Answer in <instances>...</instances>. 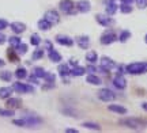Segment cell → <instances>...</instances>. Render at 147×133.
<instances>
[{"instance_id": "cell-31", "label": "cell", "mask_w": 147, "mask_h": 133, "mask_svg": "<svg viewBox=\"0 0 147 133\" xmlns=\"http://www.w3.org/2000/svg\"><path fill=\"white\" fill-rule=\"evenodd\" d=\"M11 78H12V74L8 72V71H4V72H0V79L4 80V82H10Z\"/></svg>"}, {"instance_id": "cell-30", "label": "cell", "mask_w": 147, "mask_h": 133, "mask_svg": "<svg viewBox=\"0 0 147 133\" xmlns=\"http://www.w3.org/2000/svg\"><path fill=\"white\" fill-rule=\"evenodd\" d=\"M27 52V45L26 43H19L18 46H16V53L18 54H25Z\"/></svg>"}, {"instance_id": "cell-38", "label": "cell", "mask_w": 147, "mask_h": 133, "mask_svg": "<svg viewBox=\"0 0 147 133\" xmlns=\"http://www.w3.org/2000/svg\"><path fill=\"white\" fill-rule=\"evenodd\" d=\"M7 26H8V22L5 21V19H0V31L7 29Z\"/></svg>"}, {"instance_id": "cell-26", "label": "cell", "mask_w": 147, "mask_h": 133, "mask_svg": "<svg viewBox=\"0 0 147 133\" xmlns=\"http://www.w3.org/2000/svg\"><path fill=\"white\" fill-rule=\"evenodd\" d=\"M15 76L16 78H18V79H25V78H26L27 76V72H26V69L25 68H18L15 71Z\"/></svg>"}, {"instance_id": "cell-10", "label": "cell", "mask_w": 147, "mask_h": 133, "mask_svg": "<svg viewBox=\"0 0 147 133\" xmlns=\"http://www.w3.org/2000/svg\"><path fill=\"white\" fill-rule=\"evenodd\" d=\"M11 30L15 33V34H22V33L26 30V25L22 23V22H12L11 23Z\"/></svg>"}, {"instance_id": "cell-41", "label": "cell", "mask_w": 147, "mask_h": 133, "mask_svg": "<svg viewBox=\"0 0 147 133\" xmlns=\"http://www.w3.org/2000/svg\"><path fill=\"white\" fill-rule=\"evenodd\" d=\"M121 1H123V3H125V4H132L135 0H121Z\"/></svg>"}, {"instance_id": "cell-21", "label": "cell", "mask_w": 147, "mask_h": 133, "mask_svg": "<svg viewBox=\"0 0 147 133\" xmlns=\"http://www.w3.org/2000/svg\"><path fill=\"white\" fill-rule=\"evenodd\" d=\"M11 94H12V88H11V87H1V88H0V98H1V99L10 98Z\"/></svg>"}, {"instance_id": "cell-37", "label": "cell", "mask_w": 147, "mask_h": 133, "mask_svg": "<svg viewBox=\"0 0 147 133\" xmlns=\"http://www.w3.org/2000/svg\"><path fill=\"white\" fill-rule=\"evenodd\" d=\"M42 56H44V52H42V50H40V49H37L36 52L33 53V59H34V60H38V59H41Z\"/></svg>"}, {"instance_id": "cell-44", "label": "cell", "mask_w": 147, "mask_h": 133, "mask_svg": "<svg viewBox=\"0 0 147 133\" xmlns=\"http://www.w3.org/2000/svg\"><path fill=\"white\" fill-rule=\"evenodd\" d=\"M142 107H143V110H146V112H147V102L142 103Z\"/></svg>"}, {"instance_id": "cell-1", "label": "cell", "mask_w": 147, "mask_h": 133, "mask_svg": "<svg viewBox=\"0 0 147 133\" xmlns=\"http://www.w3.org/2000/svg\"><path fill=\"white\" fill-rule=\"evenodd\" d=\"M146 71L147 64H144V63H132V64L125 67V72H128L129 75H140L144 74Z\"/></svg>"}, {"instance_id": "cell-9", "label": "cell", "mask_w": 147, "mask_h": 133, "mask_svg": "<svg viewBox=\"0 0 147 133\" xmlns=\"http://www.w3.org/2000/svg\"><path fill=\"white\" fill-rule=\"evenodd\" d=\"M76 8H78L79 12L86 14V12H89L91 10V4H90V1H87V0H79L78 3H76Z\"/></svg>"}, {"instance_id": "cell-25", "label": "cell", "mask_w": 147, "mask_h": 133, "mask_svg": "<svg viewBox=\"0 0 147 133\" xmlns=\"http://www.w3.org/2000/svg\"><path fill=\"white\" fill-rule=\"evenodd\" d=\"M45 74H47V72H45V69L41 68V67H36V68L33 69V75H34V76H37L38 79H40V78H44V76H45Z\"/></svg>"}, {"instance_id": "cell-12", "label": "cell", "mask_w": 147, "mask_h": 133, "mask_svg": "<svg viewBox=\"0 0 147 133\" xmlns=\"http://www.w3.org/2000/svg\"><path fill=\"white\" fill-rule=\"evenodd\" d=\"M95 19H97V22H98L100 25H102V26H105V27L110 26V25L113 23V21H112L110 18H108V16H105V15H101V14H98Z\"/></svg>"}, {"instance_id": "cell-46", "label": "cell", "mask_w": 147, "mask_h": 133, "mask_svg": "<svg viewBox=\"0 0 147 133\" xmlns=\"http://www.w3.org/2000/svg\"><path fill=\"white\" fill-rule=\"evenodd\" d=\"M112 1H116V0H105V4L106 3H112Z\"/></svg>"}, {"instance_id": "cell-8", "label": "cell", "mask_w": 147, "mask_h": 133, "mask_svg": "<svg viewBox=\"0 0 147 133\" xmlns=\"http://www.w3.org/2000/svg\"><path fill=\"white\" fill-rule=\"evenodd\" d=\"M74 8V3L72 0H61L60 1V10L64 14H71Z\"/></svg>"}, {"instance_id": "cell-45", "label": "cell", "mask_w": 147, "mask_h": 133, "mask_svg": "<svg viewBox=\"0 0 147 133\" xmlns=\"http://www.w3.org/2000/svg\"><path fill=\"white\" fill-rule=\"evenodd\" d=\"M3 65H4V61H3V60L0 59V68H1V67H3Z\"/></svg>"}, {"instance_id": "cell-14", "label": "cell", "mask_w": 147, "mask_h": 133, "mask_svg": "<svg viewBox=\"0 0 147 133\" xmlns=\"http://www.w3.org/2000/svg\"><path fill=\"white\" fill-rule=\"evenodd\" d=\"M86 82L89 83V84H93V86H100L102 83V80L94 74H90L87 78H86Z\"/></svg>"}, {"instance_id": "cell-35", "label": "cell", "mask_w": 147, "mask_h": 133, "mask_svg": "<svg viewBox=\"0 0 147 133\" xmlns=\"http://www.w3.org/2000/svg\"><path fill=\"white\" fill-rule=\"evenodd\" d=\"M135 3H136L138 8H140V10L147 8V0H135Z\"/></svg>"}, {"instance_id": "cell-32", "label": "cell", "mask_w": 147, "mask_h": 133, "mask_svg": "<svg viewBox=\"0 0 147 133\" xmlns=\"http://www.w3.org/2000/svg\"><path fill=\"white\" fill-rule=\"evenodd\" d=\"M120 10L123 14H129V12H132V7L131 4H125V3H123V4L120 5Z\"/></svg>"}, {"instance_id": "cell-13", "label": "cell", "mask_w": 147, "mask_h": 133, "mask_svg": "<svg viewBox=\"0 0 147 133\" xmlns=\"http://www.w3.org/2000/svg\"><path fill=\"white\" fill-rule=\"evenodd\" d=\"M101 64H102V67H105V68H108V69L116 68V63L112 59L106 57V56H104V57L101 59Z\"/></svg>"}, {"instance_id": "cell-22", "label": "cell", "mask_w": 147, "mask_h": 133, "mask_svg": "<svg viewBox=\"0 0 147 133\" xmlns=\"http://www.w3.org/2000/svg\"><path fill=\"white\" fill-rule=\"evenodd\" d=\"M51 26H52V23H51V22H48L45 18L38 22V29H40V30H42V31H47V30H49V29H51Z\"/></svg>"}, {"instance_id": "cell-6", "label": "cell", "mask_w": 147, "mask_h": 133, "mask_svg": "<svg viewBox=\"0 0 147 133\" xmlns=\"http://www.w3.org/2000/svg\"><path fill=\"white\" fill-rule=\"evenodd\" d=\"M121 124H123V125H127L128 128H132V129H139L143 125V122H140L139 120H135V118H127V120H123Z\"/></svg>"}, {"instance_id": "cell-16", "label": "cell", "mask_w": 147, "mask_h": 133, "mask_svg": "<svg viewBox=\"0 0 147 133\" xmlns=\"http://www.w3.org/2000/svg\"><path fill=\"white\" fill-rule=\"evenodd\" d=\"M76 41H78V45L82 49H87L90 46V39L87 35H82V37H79Z\"/></svg>"}, {"instance_id": "cell-43", "label": "cell", "mask_w": 147, "mask_h": 133, "mask_svg": "<svg viewBox=\"0 0 147 133\" xmlns=\"http://www.w3.org/2000/svg\"><path fill=\"white\" fill-rule=\"evenodd\" d=\"M45 46H47V48L51 50V49H52V43H51V42H47V43H45Z\"/></svg>"}, {"instance_id": "cell-42", "label": "cell", "mask_w": 147, "mask_h": 133, "mask_svg": "<svg viewBox=\"0 0 147 133\" xmlns=\"http://www.w3.org/2000/svg\"><path fill=\"white\" fill-rule=\"evenodd\" d=\"M65 132L67 133H78V130H76V129H67Z\"/></svg>"}, {"instance_id": "cell-2", "label": "cell", "mask_w": 147, "mask_h": 133, "mask_svg": "<svg viewBox=\"0 0 147 133\" xmlns=\"http://www.w3.org/2000/svg\"><path fill=\"white\" fill-rule=\"evenodd\" d=\"M98 98L102 102H110L116 98V94L109 88H102V90L98 91Z\"/></svg>"}, {"instance_id": "cell-23", "label": "cell", "mask_w": 147, "mask_h": 133, "mask_svg": "<svg viewBox=\"0 0 147 133\" xmlns=\"http://www.w3.org/2000/svg\"><path fill=\"white\" fill-rule=\"evenodd\" d=\"M97 60H98V54L95 53L94 50H93V52H89V53L86 54V61H89L90 64H94Z\"/></svg>"}, {"instance_id": "cell-24", "label": "cell", "mask_w": 147, "mask_h": 133, "mask_svg": "<svg viewBox=\"0 0 147 133\" xmlns=\"http://www.w3.org/2000/svg\"><path fill=\"white\" fill-rule=\"evenodd\" d=\"M59 74H60V76H67V75L71 74V71H69L68 65H65V64L59 65Z\"/></svg>"}, {"instance_id": "cell-27", "label": "cell", "mask_w": 147, "mask_h": 133, "mask_svg": "<svg viewBox=\"0 0 147 133\" xmlns=\"http://www.w3.org/2000/svg\"><path fill=\"white\" fill-rule=\"evenodd\" d=\"M131 38V31H128V30H124V31H121L120 37H119V39H120L121 42H127L128 39Z\"/></svg>"}, {"instance_id": "cell-39", "label": "cell", "mask_w": 147, "mask_h": 133, "mask_svg": "<svg viewBox=\"0 0 147 133\" xmlns=\"http://www.w3.org/2000/svg\"><path fill=\"white\" fill-rule=\"evenodd\" d=\"M86 71H89L90 74H94V72H97V68H95V67H93V65H89V67L86 68Z\"/></svg>"}, {"instance_id": "cell-15", "label": "cell", "mask_w": 147, "mask_h": 133, "mask_svg": "<svg viewBox=\"0 0 147 133\" xmlns=\"http://www.w3.org/2000/svg\"><path fill=\"white\" fill-rule=\"evenodd\" d=\"M49 60L53 61V63H60V61H61V54L59 53L57 50L51 49V50H49Z\"/></svg>"}, {"instance_id": "cell-17", "label": "cell", "mask_w": 147, "mask_h": 133, "mask_svg": "<svg viewBox=\"0 0 147 133\" xmlns=\"http://www.w3.org/2000/svg\"><path fill=\"white\" fill-rule=\"evenodd\" d=\"M108 109H109L110 112L117 113V114H127V109L125 107H123V106H120V105H109Z\"/></svg>"}, {"instance_id": "cell-11", "label": "cell", "mask_w": 147, "mask_h": 133, "mask_svg": "<svg viewBox=\"0 0 147 133\" xmlns=\"http://www.w3.org/2000/svg\"><path fill=\"white\" fill-rule=\"evenodd\" d=\"M56 41H57V43H60V45H65V46H71V45H74V39L72 38L67 37V35H57L56 37Z\"/></svg>"}, {"instance_id": "cell-20", "label": "cell", "mask_w": 147, "mask_h": 133, "mask_svg": "<svg viewBox=\"0 0 147 133\" xmlns=\"http://www.w3.org/2000/svg\"><path fill=\"white\" fill-rule=\"evenodd\" d=\"M86 74V68L84 67H80V65H75L71 71V75L72 76H82V75Z\"/></svg>"}, {"instance_id": "cell-47", "label": "cell", "mask_w": 147, "mask_h": 133, "mask_svg": "<svg viewBox=\"0 0 147 133\" xmlns=\"http://www.w3.org/2000/svg\"><path fill=\"white\" fill-rule=\"evenodd\" d=\"M144 42L147 43V34H146V37H144Z\"/></svg>"}, {"instance_id": "cell-29", "label": "cell", "mask_w": 147, "mask_h": 133, "mask_svg": "<svg viewBox=\"0 0 147 133\" xmlns=\"http://www.w3.org/2000/svg\"><path fill=\"white\" fill-rule=\"evenodd\" d=\"M0 116L1 117H12L14 116V110H11V109H0Z\"/></svg>"}, {"instance_id": "cell-7", "label": "cell", "mask_w": 147, "mask_h": 133, "mask_svg": "<svg viewBox=\"0 0 147 133\" xmlns=\"http://www.w3.org/2000/svg\"><path fill=\"white\" fill-rule=\"evenodd\" d=\"M45 19H47L48 22H51L52 25H55V23H59V21H60V16H59L57 11L55 10H49L45 12Z\"/></svg>"}, {"instance_id": "cell-40", "label": "cell", "mask_w": 147, "mask_h": 133, "mask_svg": "<svg viewBox=\"0 0 147 133\" xmlns=\"http://www.w3.org/2000/svg\"><path fill=\"white\" fill-rule=\"evenodd\" d=\"M5 41V35L4 34H1V33H0V43H3Z\"/></svg>"}, {"instance_id": "cell-34", "label": "cell", "mask_w": 147, "mask_h": 133, "mask_svg": "<svg viewBox=\"0 0 147 133\" xmlns=\"http://www.w3.org/2000/svg\"><path fill=\"white\" fill-rule=\"evenodd\" d=\"M8 42H10L11 46H14V48H16L19 43H21V38L19 37H11L10 39H8Z\"/></svg>"}, {"instance_id": "cell-4", "label": "cell", "mask_w": 147, "mask_h": 133, "mask_svg": "<svg viewBox=\"0 0 147 133\" xmlns=\"http://www.w3.org/2000/svg\"><path fill=\"white\" fill-rule=\"evenodd\" d=\"M116 39H117V37L113 31H106L101 35V43L102 45H110V43L115 42Z\"/></svg>"}, {"instance_id": "cell-5", "label": "cell", "mask_w": 147, "mask_h": 133, "mask_svg": "<svg viewBox=\"0 0 147 133\" xmlns=\"http://www.w3.org/2000/svg\"><path fill=\"white\" fill-rule=\"evenodd\" d=\"M113 86H115L116 88H119V90H124V88L127 87V80H125V78H124V76H123L121 74L116 75L115 79H113Z\"/></svg>"}, {"instance_id": "cell-28", "label": "cell", "mask_w": 147, "mask_h": 133, "mask_svg": "<svg viewBox=\"0 0 147 133\" xmlns=\"http://www.w3.org/2000/svg\"><path fill=\"white\" fill-rule=\"evenodd\" d=\"M40 42H41V37L38 35V34H32V37H30V43L32 45H34V46H37V45H40Z\"/></svg>"}, {"instance_id": "cell-19", "label": "cell", "mask_w": 147, "mask_h": 133, "mask_svg": "<svg viewBox=\"0 0 147 133\" xmlns=\"http://www.w3.org/2000/svg\"><path fill=\"white\" fill-rule=\"evenodd\" d=\"M117 7H119V5L116 4V1L106 3V14H108V15H115L116 11H117Z\"/></svg>"}, {"instance_id": "cell-18", "label": "cell", "mask_w": 147, "mask_h": 133, "mask_svg": "<svg viewBox=\"0 0 147 133\" xmlns=\"http://www.w3.org/2000/svg\"><path fill=\"white\" fill-rule=\"evenodd\" d=\"M21 99H18V98H8L7 99V106L10 109H16V107L21 106Z\"/></svg>"}, {"instance_id": "cell-36", "label": "cell", "mask_w": 147, "mask_h": 133, "mask_svg": "<svg viewBox=\"0 0 147 133\" xmlns=\"http://www.w3.org/2000/svg\"><path fill=\"white\" fill-rule=\"evenodd\" d=\"M44 79L47 80L48 83H55V75L47 72V74H45V76H44Z\"/></svg>"}, {"instance_id": "cell-33", "label": "cell", "mask_w": 147, "mask_h": 133, "mask_svg": "<svg viewBox=\"0 0 147 133\" xmlns=\"http://www.w3.org/2000/svg\"><path fill=\"white\" fill-rule=\"evenodd\" d=\"M83 126H86V128H89V129H94V130H101L100 125H98V124H94V122H84Z\"/></svg>"}, {"instance_id": "cell-3", "label": "cell", "mask_w": 147, "mask_h": 133, "mask_svg": "<svg viewBox=\"0 0 147 133\" xmlns=\"http://www.w3.org/2000/svg\"><path fill=\"white\" fill-rule=\"evenodd\" d=\"M12 90L18 91V92H21V94H25V92H34V87L33 86H29V84H25V83H19V82H16L14 83L12 86Z\"/></svg>"}]
</instances>
